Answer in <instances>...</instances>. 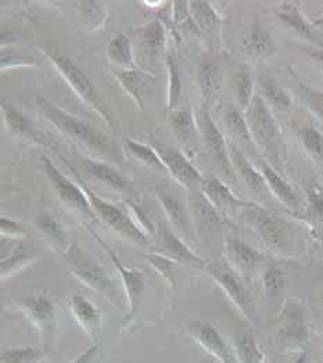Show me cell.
<instances>
[{
	"instance_id": "obj_1",
	"label": "cell",
	"mask_w": 323,
	"mask_h": 363,
	"mask_svg": "<svg viewBox=\"0 0 323 363\" xmlns=\"http://www.w3.org/2000/svg\"><path fill=\"white\" fill-rule=\"evenodd\" d=\"M35 104L40 110V113L46 118H49L52 123H55L60 130H62L65 135L88 145L90 147L99 150V152L110 154L114 158L117 157V152H116L113 143L110 142V139H107L99 130L93 129L87 122L65 113L64 110H61L58 106L52 104L50 101L43 99L42 96L35 97Z\"/></svg>"
},
{
	"instance_id": "obj_2",
	"label": "cell",
	"mask_w": 323,
	"mask_h": 363,
	"mask_svg": "<svg viewBox=\"0 0 323 363\" xmlns=\"http://www.w3.org/2000/svg\"><path fill=\"white\" fill-rule=\"evenodd\" d=\"M62 257L70 272L77 279H80L84 284H87L92 290L102 294L111 303L118 306L121 305V297L113 280L78 244H71L62 254Z\"/></svg>"
},
{
	"instance_id": "obj_3",
	"label": "cell",
	"mask_w": 323,
	"mask_h": 363,
	"mask_svg": "<svg viewBox=\"0 0 323 363\" xmlns=\"http://www.w3.org/2000/svg\"><path fill=\"white\" fill-rule=\"evenodd\" d=\"M40 52L45 53V56L55 64V67L60 71V74L67 79V82L72 86V89L77 91L84 101H87L89 106L97 111L106 121L111 126H114V122L111 118V114L109 113V108L104 106V103L100 100L99 94L94 91L93 85L90 84L88 77L77 67V64L71 60L65 53L60 52L58 48L52 45H43L39 46Z\"/></svg>"
},
{
	"instance_id": "obj_4",
	"label": "cell",
	"mask_w": 323,
	"mask_h": 363,
	"mask_svg": "<svg viewBox=\"0 0 323 363\" xmlns=\"http://www.w3.org/2000/svg\"><path fill=\"white\" fill-rule=\"evenodd\" d=\"M64 162L67 164V161H64ZM67 167L71 169V172L75 175V178L80 181L81 186L84 187V191L88 197L89 203H90L93 211L97 215L99 219L106 222L111 229H114L122 236H125V238H128V239H131V240H133L138 244H143V245L148 244L146 233L128 215H125L116 206H113L111 203L104 201L102 197H99L96 193H93L85 184V182L81 179L80 174L75 169H72V167L70 164H67Z\"/></svg>"
},
{
	"instance_id": "obj_5",
	"label": "cell",
	"mask_w": 323,
	"mask_h": 363,
	"mask_svg": "<svg viewBox=\"0 0 323 363\" xmlns=\"http://www.w3.org/2000/svg\"><path fill=\"white\" fill-rule=\"evenodd\" d=\"M241 219L272 248L280 250L292 239V228L288 222L256 204L250 203L241 210Z\"/></svg>"
},
{
	"instance_id": "obj_6",
	"label": "cell",
	"mask_w": 323,
	"mask_h": 363,
	"mask_svg": "<svg viewBox=\"0 0 323 363\" xmlns=\"http://www.w3.org/2000/svg\"><path fill=\"white\" fill-rule=\"evenodd\" d=\"M85 226L90 232V235L93 236V239L99 242L103 247V250L109 254L114 268L117 269V272L119 273V276L122 279V284H124L126 298H128V311H126V315H125V322H131L135 318V315L139 309V305L143 300L145 290H146V276H145V273L141 272V271L125 268L121 264V261L118 259L116 252L106 244V242L99 235H96V232L89 225H85Z\"/></svg>"
},
{
	"instance_id": "obj_7",
	"label": "cell",
	"mask_w": 323,
	"mask_h": 363,
	"mask_svg": "<svg viewBox=\"0 0 323 363\" xmlns=\"http://www.w3.org/2000/svg\"><path fill=\"white\" fill-rule=\"evenodd\" d=\"M42 162H43L45 172H46L49 181L52 182L53 189L56 190V193L59 196L60 201L62 204H65L70 210L85 216L87 219L96 222L97 215L93 211L85 191L81 190L75 183L70 181L65 175H62L59 169L52 164L50 160L43 157Z\"/></svg>"
},
{
	"instance_id": "obj_8",
	"label": "cell",
	"mask_w": 323,
	"mask_h": 363,
	"mask_svg": "<svg viewBox=\"0 0 323 363\" xmlns=\"http://www.w3.org/2000/svg\"><path fill=\"white\" fill-rule=\"evenodd\" d=\"M206 272L221 286V289L226 293V296L235 303L237 309L244 315L247 320L251 323L256 322V301L243 283V280L234 271L226 268L206 265Z\"/></svg>"
},
{
	"instance_id": "obj_9",
	"label": "cell",
	"mask_w": 323,
	"mask_h": 363,
	"mask_svg": "<svg viewBox=\"0 0 323 363\" xmlns=\"http://www.w3.org/2000/svg\"><path fill=\"white\" fill-rule=\"evenodd\" d=\"M278 337L290 350H301L310 341V332L302 306L294 300L286 301L279 315Z\"/></svg>"
},
{
	"instance_id": "obj_10",
	"label": "cell",
	"mask_w": 323,
	"mask_h": 363,
	"mask_svg": "<svg viewBox=\"0 0 323 363\" xmlns=\"http://www.w3.org/2000/svg\"><path fill=\"white\" fill-rule=\"evenodd\" d=\"M189 335L219 363H239L235 350L224 340L221 333L207 320H192L187 325Z\"/></svg>"
},
{
	"instance_id": "obj_11",
	"label": "cell",
	"mask_w": 323,
	"mask_h": 363,
	"mask_svg": "<svg viewBox=\"0 0 323 363\" xmlns=\"http://www.w3.org/2000/svg\"><path fill=\"white\" fill-rule=\"evenodd\" d=\"M20 309L30 319L32 325L38 328L43 338H50L56 329V309L46 294H32L17 301Z\"/></svg>"
},
{
	"instance_id": "obj_12",
	"label": "cell",
	"mask_w": 323,
	"mask_h": 363,
	"mask_svg": "<svg viewBox=\"0 0 323 363\" xmlns=\"http://www.w3.org/2000/svg\"><path fill=\"white\" fill-rule=\"evenodd\" d=\"M246 121L250 128L253 140L261 145L270 143L275 138H278L280 132L278 122L272 116L264 99L260 96H254L250 106L247 107Z\"/></svg>"
},
{
	"instance_id": "obj_13",
	"label": "cell",
	"mask_w": 323,
	"mask_h": 363,
	"mask_svg": "<svg viewBox=\"0 0 323 363\" xmlns=\"http://www.w3.org/2000/svg\"><path fill=\"white\" fill-rule=\"evenodd\" d=\"M197 121H199L202 135L204 138L207 149L211 154L212 160L221 168L224 175L232 179L234 169H232V164H231L229 147L226 146V142H225L222 133L218 130L217 125L212 121L211 116L207 113L206 108H202V111L197 117Z\"/></svg>"
},
{
	"instance_id": "obj_14",
	"label": "cell",
	"mask_w": 323,
	"mask_h": 363,
	"mask_svg": "<svg viewBox=\"0 0 323 363\" xmlns=\"http://www.w3.org/2000/svg\"><path fill=\"white\" fill-rule=\"evenodd\" d=\"M154 150L164 162L165 168L171 172V175L183 186H192L196 182L203 181L200 172L185 158L182 152L175 147L163 143H154Z\"/></svg>"
},
{
	"instance_id": "obj_15",
	"label": "cell",
	"mask_w": 323,
	"mask_h": 363,
	"mask_svg": "<svg viewBox=\"0 0 323 363\" xmlns=\"http://www.w3.org/2000/svg\"><path fill=\"white\" fill-rule=\"evenodd\" d=\"M202 193L222 215L243 210L250 206V203L237 199L229 187L217 178H203Z\"/></svg>"
},
{
	"instance_id": "obj_16",
	"label": "cell",
	"mask_w": 323,
	"mask_h": 363,
	"mask_svg": "<svg viewBox=\"0 0 323 363\" xmlns=\"http://www.w3.org/2000/svg\"><path fill=\"white\" fill-rule=\"evenodd\" d=\"M158 240L161 247L160 251L164 252V255L168 257L170 259L183 265H190V267H200V268L206 267V262L197 254H195L167 226H161V229L158 230Z\"/></svg>"
},
{
	"instance_id": "obj_17",
	"label": "cell",
	"mask_w": 323,
	"mask_h": 363,
	"mask_svg": "<svg viewBox=\"0 0 323 363\" xmlns=\"http://www.w3.org/2000/svg\"><path fill=\"white\" fill-rule=\"evenodd\" d=\"M190 199L195 226L196 232H199V236H206L208 233L214 232V229L221 225L224 215L209 203V200L202 191L193 194Z\"/></svg>"
},
{
	"instance_id": "obj_18",
	"label": "cell",
	"mask_w": 323,
	"mask_h": 363,
	"mask_svg": "<svg viewBox=\"0 0 323 363\" xmlns=\"http://www.w3.org/2000/svg\"><path fill=\"white\" fill-rule=\"evenodd\" d=\"M70 309L78 325L89 334L90 338L97 341L102 325V312L99 308L94 306L82 294H75L71 298Z\"/></svg>"
},
{
	"instance_id": "obj_19",
	"label": "cell",
	"mask_w": 323,
	"mask_h": 363,
	"mask_svg": "<svg viewBox=\"0 0 323 363\" xmlns=\"http://www.w3.org/2000/svg\"><path fill=\"white\" fill-rule=\"evenodd\" d=\"M224 251L229 264L235 265L236 268H239L243 272L254 269L265 261V257L261 252L235 238H228L225 240Z\"/></svg>"
},
{
	"instance_id": "obj_20",
	"label": "cell",
	"mask_w": 323,
	"mask_h": 363,
	"mask_svg": "<svg viewBox=\"0 0 323 363\" xmlns=\"http://www.w3.org/2000/svg\"><path fill=\"white\" fill-rule=\"evenodd\" d=\"M241 50L246 56L266 59L276 53L275 42L270 33L265 30L261 23H254L243 38Z\"/></svg>"
},
{
	"instance_id": "obj_21",
	"label": "cell",
	"mask_w": 323,
	"mask_h": 363,
	"mask_svg": "<svg viewBox=\"0 0 323 363\" xmlns=\"http://www.w3.org/2000/svg\"><path fill=\"white\" fill-rule=\"evenodd\" d=\"M275 13L300 38L319 46V49H323V39H321L314 32L312 26L305 20V17L301 14V11L298 10V7L295 4H293V3H282L276 9Z\"/></svg>"
},
{
	"instance_id": "obj_22",
	"label": "cell",
	"mask_w": 323,
	"mask_h": 363,
	"mask_svg": "<svg viewBox=\"0 0 323 363\" xmlns=\"http://www.w3.org/2000/svg\"><path fill=\"white\" fill-rule=\"evenodd\" d=\"M85 165L88 169L89 174L99 179V181L111 186L113 189H116L121 193L129 194V196H136V191L132 186V183L126 181L121 174H118L116 169H113L111 167L99 162V161H93V160H85Z\"/></svg>"
},
{
	"instance_id": "obj_23",
	"label": "cell",
	"mask_w": 323,
	"mask_h": 363,
	"mask_svg": "<svg viewBox=\"0 0 323 363\" xmlns=\"http://www.w3.org/2000/svg\"><path fill=\"white\" fill-rule=\"evenodd\" d=\"M1 111H3L6 123H7V126L10 128L11 132H14L17 135H21L23 138H27L32 142L46 145V139L43 138V135L39 133L33 128V125L31 123L30 120L26 118L21 113H18L10 103L3 101L1 103Z\"/></svg>"
},
{
	"instance_id": "obj_24",
	"label": "cell",
	"mask_w": 323,
	"mask_h": 363,
	"mask_svg": "<svg viewBox=\"0 0 323 363\" xmlns=\"http://www.w3.org/2000/svg\"><path fill=\"white\" fill-rule=\"evenodd\" d=\"M229 154H231V160L235 165L237 172L240 174V177L243 178V181L246 182V184L256 193H261L266 189V183H265L263 174H260L253 165L251 162L244 157V154L240 152L235 145H231L229 147Z\"/></svg>"
},
{
	"instance_id": "obj_25",
	"label": "cell",
	"mask_w": 323,
	"mask_h": 363,
	"mask_svg": "<svg viewBox=\"0 0 323 363\" xmlns=\"http://www.w3.org/2000/svg\"><path fill=\"white\" fill-rule=\"evenodd\" d=\"M260 165H261V174L264 177L265 183L269 187V190L283 204L289 207H295L298 204V200L294 193L293 187L285 179H282V177L275 169H272L265 161H260Z\"/></svg>"
},
{
	"instance_id": "obj_26",
	"label": "cell",
	"mask_w": 323,
	"mask_h": 363,
	"mask_svg": "<svg viewBox=\"0 0 323 363\" xmlns=\"http://www.w3.org/2000/svg\"><path fill=\"white\" fill-rule=\"evenodd\" d=\"M234 350L239 363H265L263 350L248 332H239L234 335Z\"/></svg>"
},
{
	"instance_id": "obj_27",
	"label": "cell",
	"mask_w": 323,
	"mask_h": 363,
	"mask_svg": "<svg viewBox=\"0 0 323 363\" xmlns=\"http://www.w3.org/2000/svg\"><path fill=\"white\" fill-rule=\"evenodd\" d=\"M142 49L147 57L153 60L164 46L165 42V30L158 20L150 21L142 30H139Z\"/></svg>"
},
{
	"instance_id": "obj_28",
	"label": "cell",
	"mask_w": 323,
	"mask_h": 363,
	"mask_svg": "<svg viewBox=\"0 0 323 363\" xmlns=\"http://www.w3.org/2000/svg\"><path fill=\"white\" fill-rule=\"evenodd\" d=\"M197 82L203 97L206 100H211L218 94L222 86L221 68L212 62H203L197 71Z\"/></svg>"
},
{
	"instance_id": "obj_29",
	"label": "cell",
	"mask_w": 323,
	"mask_h": 363,
	"mask_svg": "<svg viewBox=\"0 0 323 363\" xmlns=\"http://www.w3.org/2000/svg\"><path fill=\"white\" fill-rule=\"evenodd\" d=\"M157 199L160 200L164 211L170 220L175 225L177 230L180 232H190V219L187 216V212L185 207L180 204V201L163 191H157Z\"/></svg>"
},
{
	"instance_id": "obj_30",
	"label": "cell",
	"mask_w": 323,
	"mask_h": 363,
	"mask_svg": "<svg viewBox=\"0 0 323 363\" xmlns=\"http://www.w3.org/2000/svg\"><path fill=\"white\" fill-rule=\"evenodd\" d=\"M232 89L235 93L236 100L237 103L247 108L251 103V100L254 99L253 91H254V78L253 74L250 72V69L247 67L240 68L232 79Z\"/></svg>"
},
{
	"instance_id": "obj_31",
	"label": "cell",
	"mask_w": 323,
	"mask_h": 363,
	"mask_svg": "<svg viewBox=\"0 0 323 363\" xmlns=\"http://www.w3.org/2000/svg\"><path fill=\"white\" fill-rule=\"evenodd\" d=\"M36 255H38V251L33 247L27 245L24 242H18L14 247V250L11 251L10 257L7 259L6 258L1 259V274H3V277L14 272V271H17L18 268L24 267L26 264L32 262L36 258Z\"/></svg>"
},
{
	"instance_id": "obj_32",
	"label": "cell",
	"mask_w": 323,
	"mask_h": 363,
	"mask_svg": "<svg viewBox=\"0 0 323 363\" xmlns=\"http://www.w3.org/2000/svg\"><path fill=\"white\" fill-rule=\"evenodd\" d=\"M189 11L197 28L207 33L215 30L219 23L217 13L208 1H189Z\"/></svg>"
},
{
	"instance_id": "obj_33",
	"label": "cell",
	"mask_w": 323,
	"mask_h": 363,
	"mask_svg": "<svg viewBox=\"0 0 323 363\" xmlns=\"http://www.w3.org/2000/svg\"><path fill=\"white\" fill-rule=\"evenodd\" d=\"M36 223H38V228L42 230V233L46 236V239L53 244L56 250L62 251L64 254L70 245H67V235L59 222L53 216L43 213L38 218Z\"/></svg>"
},
{
	"instance_id": "obj_34",
	"label": "cell",
	"mask_w": 323,
	"mask_h": 363,
	"mask_svg": "<svg viewBox=\"0 0 323 363\" xmlns=\"http://www.w3.org/2000/svg\"><path fill=\"white\" fill-rule=\"evenodd\" d=\"M45 348L42 347H16L1 351V363H39L43 361Z\"/></svg>"
},
{
	"instance_id": "obj_35",
	"label": "cell",
	"mask_w": 323,
	"mask_h": 363,
	"mask_svg": "<svg viewBox=\"0 0 323 363\" xmlns=\"http://www.w3.org/2000/svg\"><path fill=\"white\" fill-rule=\"evenodd\" d=\"M109 57L114 61L119 67L132 69L133 67V57H132V49L129 39L124 33H118L114 39L110 42L107 49Z\"/></svg>"
},
{
	"instance_id": "obj_36",
	"label": "cell",
	"mask_w": 323,
	"mask_h": 363,
	"mask_svg": "<svg viewBox=\"0 0 323 363\" xmlns=\"http://www.w3.org/2000/svg\"><path fill=\"white\" fill-rule=\"evenodd\" d=\"M261 91L264 94L265 100H268L273 107L278 110H288L292 107V99L290 96L283 91L276 82H273L270 78H261L260 79Z\"/></svg>"
},
{
	"instance_id": "obj_37",
	"label": "cell",
	"mask_w": 323,
	"mask_h": 363,
	"mask_svg": "<svg viewBox=\"0 0 323 363\" xmlns=\"http://www.w3.org/2000/svg\"><path fill=\"white\" fill-rule=\"evenodd\" d=\"M118 79L124 89L128 91L136 104L143 110V94H142V86H143V79L141 74H138L135 69H125L117 74Z\"/></svg>"
},
{
	"instance_id": "obj_38",
	"label": "cell",
	"mask_w": 323,
	"mask_h": 363,
	"mask_svg": "<svg viewBox=\"0 0 323 363\" xmlns=\"http://www.w3.org/2000/svg\"><path fill=\"white\" fill-rule=\"evenodd\" d=\"M124 143H125L126 149L131 152V154L135 158H138L139 161L145 162V164L150 165V167H154L157 169H161V171L167 169L164 162L161 161V158L158 157V154H157L154 149L145 146V145H141V143H138V142H135L132 139H125Z\"/></svg>"
},
{
	"instance_id": "obj_39",
	"label": "cell",
	"mask_w": 323,
	"mask_h": 363,
	"mask_svg": "<svg viewBox=\"0 0 323 363\" xmlns=\"http://www.w3.org/2000/svg\"><path fill=\"white\" fill-rule=\"evenodd\" d=\"M301 142L307 152L318 162L323 161V135L312 126L301 129Z\"/></svg>"
},
{
	"instance_id": "obj_40",
	"label": "cell",
	"mask_w": 323,
	"mask_h": 363,
	"mask_svg": "<svg viewBox=\"0 0 323 363\" xmlns=\"http://www.w3.org/2000/svg\"><path fill=\"white\" fill-rule=\"evenodd\" d=\"M225 123L226 128L229 130V133L246 143H251L253 142V136L250 132V128L246 121V117H243L237 110H229L225 114Z\"/></svg>"
},
{
	"instance_id": "obj_41",
	"label": "cell",
	"mask_w": 323,
	"mask_h": 363,
	"mask_svg": "<svg viewBox=\"0 0 323 363\" xmlns=\"http://www.w3.org/2000/svg\"><path fill=\"white\" fill-rule=\"evenodd\" d=\"M171 123H173V128H174L177 138H180L183 140L190 139L196 132V121L189 108H182L179 111L173 113Z\"/></svg>"
},
{
	"instance_id": "obj_42",
	"label": "cell",
	"mask_w": 323,
	"mask_h": 363,
	"mask_svg": "<svg viewBox=\"0 0 323 363\" xmlns=\"http://www.w3.org/2000/svg\"><path fill=\"white\" fill-rule=\"evenodd\" d=\"M285 284H286V277L280 268L275 265L266 267V269L263 273V286L268 296L270 297L278 296L285 289Z\"/></svg>"
},
{
	"instance_id": "obj_43",
	"label": "cell",
	"mask_w": 323,
	"mask_h": 363,
	"mask_svg": "<svg viewBox=\"0 0 323 363\" xmlns=\"http://www.w3.org/2000/svg\"><path fill=\"white\" fill-rule=\"evenodd\" d=\"M146 258L147 262L163 277H165V280L173 287H177V272H175L173 259H170L165 255H158V254H148Z\"/></svg>"
},
{
	"instance_id": "obj_44",
	"label": "cell",
	"mask_w": 323,
	"mask_h": 363,
	"mask_svg": "<svg viewBox=\"0 0 323 363\" xmlns=\"http://www.w3.org/2000/svg\"><path fill=\"white\" fill-rule=\"evenodd\" d=\"M300 96L304 100V103L308 106V108L323 121V91H318L312 86L298 84Z\"/></svg>"
},
{
	"instance_id": "obj_45",
	"label": "cell",
	"mask_w": 323,
	"mask_h": 363,
	"mask_svg": "<svg viewBox=\"0 0 323 363\" xmlns=\"http://www.w3.org/2000/svg\"><path fill=\"white\" fill-rule=\"evenodd\" d=\"M168 64V74H170V84H168V108L173 110L179 101L180 96V78L177 71V61L171 56L167 57Z\"/></svg>"
},
{
	"instance_id": "obj_46",
	"label": "cell",
	"mask_w": 323,
	"mask_h": 363,
	"mask_svg": "<svg viewBox=\"0 0 323 363\" xmlns=\"http://www.w3.org/2000/svg\"><path fill=\"white\" fill-rule=\"evenodd\" d=\"M308 204H310V212L311 215L323 225V189L319 186H308L305 189Z\"/></svg>"
},
{
	"instance_id": "obj_47",
	"label": "cell",
	"mask_w": 323,
	"mask_h": 363,
	"mask_svg": "<svg viewBox=\"0 0 323 363\" xmlns=\"http://www.w3.org/2000/svg\"><path fill=\"white\" fill-rule=\"evenodd\" d=\"M174 21L185 30H192V32L199 30L190 16L187 1H174Z\"/></svg>"
},
{
	"instance_id": "obj_48",
	"label": "cell",
	"mask_w": 323,
	"mask_h": 363,
	"mask_svg": "<svg viewBox=\"0 0 323 363\" xmlns=\"http://www.w3.org/2000/svg\"><path fill=\"white\" fill-rule=\"evenodd\" d=\"M32 60L27 59L26 56L20 55L14 49H1V68L4 69L6 67H14V65H30Z\"/></svg>"
},
{
	"instance_id": "obj_49",
	"label": "cell",
	"mask_w": 323,
	"mask_h": 363,
	"mask_svg": "<svg viewBox=\"0 0 323 363\" xmlns=\"http://www.w3.org/2000/svg\"><path fill=\"white\" fill-rule=\"evenodd\" d=\"M0 230H1V235L3 236H20V235H26L27 233V229L26 226H23L21 223L13 220V219H9V218H4L1 216L0 218Z\"/></svg>"
},
{
	"instance_id": "obj_50",
	"label": "cell",
	"mask_w": 323,
	"mask_h": 363,
	"mask_svg": "<svg viewBox=\"0 0 323 363\" xmlns=\"http://www.w3.org/2000/svg\"><path fill=\"white\" fill-rule=\"evenodd\" d=\"M126 204L129 206L131 211L135 213L136 219H139V222L142 223V230H143L145 233H155V229H154V226L151 225L150 219L147 218V215L145 213V212H143V210H141V208H139L138 206H135L132 201H128Z\"/></svg>"
},
{
	"instance_id": "obj_51",
	"label": "cell",
	"mask_w": 323,
	"mask_h": 363,
	"mask_svg": "<svg viewBox=\"0 0 323 363\" xmlns=\"http://www.w3.org/2000/svg\"><path fill=\"white\" fill-rule=\"evenodd\" d=\"M99 352H100V348L97 344H94V345L89 347L88 350L85 352H82L78 358H75L70 363H94L99 357Z\"/></svg>"
},
{
	"instance_id": "obj_52",
	"label": "cell",
	"mask_w": 323,
	"mask_h": 363,
	"mask_svg": "<svg viewBox=\"0 0 323 363\" xmlns=\"http://www.w3.org/2000/svg\"><path fill=\"white\" fill-rule=\"evenodd\" d=\"M308 53H310L311 59L315 61V64H317L321 69H323V49H318V50H310Z\"/></svg>"
},
{
	"instance_id": "obj_53",
	"label": "cell",
	"mask_w": 323,
	"mask_h": 363,
	"mask_svg": "<svg viewBox=\"0 0 323 363\" xmlns=\"http://www.w3.org/2000/svg\"><path fill=\"white\" fill-rule=\"evenodd\" d=\"M293 363H311V357L305 351H302Z\"/></svg>"
},
{
	"instance_id": "obj_54",
	"label": "cell",
	"mask_w": 323,
	"mask_h": 363,
	"mask_svg": "<svg viewBox=\"0 0 323 363\" xmlns=\"http://www.w3.org/2000/svg\"><path fill=\"white\" fill-rule=\"evenodd\" d=\"M321 24H323V17L322 18H319V20H317V21L314 23V26H321Z\"/></svg>"
},
{
	"instance_id": "obj_55",
	"label": "cell",
	"mask_w": 323,
	"mask_h": 363,
	"mask_svg": "<svg viewBox=\"0 0 323 363\" xmlns=\"http://www.w3.org/2000/svg\"><path fill=\"white\" fill-rule=\"evenodd\" d=\"M39 363H49V362H48V361H45V359H43V361H42V362H39Z\"/></svg>"
},
{
	"instance_id": "obj_56",
	"label": "cell",
	"mask_w": 323,
	"mask_h": 363,
	"mask_svg": "<svg viewBox=\"0 0 323 363\" xmlns=\"http://www.w3.org/2000/svg\"><path fill=\"white\" fill-rule=\"evenodd\" d=\"M323 363V362H322Z\"/></svg>"
}]
</instances>
